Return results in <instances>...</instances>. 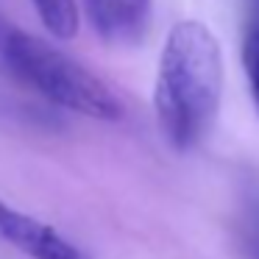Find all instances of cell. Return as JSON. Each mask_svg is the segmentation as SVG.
Here are the masks:
<instances>
[{
	"label": "cell",
	"instance_id": "6da1fadb",
	"mask_svg": "<svg viewBox=\"0 0 259 259\" xmlns=\"http://www.w3.org/2000/svg\"><path fill=\"white\" fill-rule=\"evenodd\" d=\"M223 98V53L214 34L198 20L170 28L159 56L153 87L156 123L167 145L179 153L206 140Z\"/></svg>",
	"mask_w": 259,
	"mask_h": 259
},
{
	"label": "cell",
	"instance_id": "7a4b0ae2",
	"mask_svg": "<svg viewBox=\"0 0 259 259\" xmlns=\"http://www.w3.org/2000/svg\"><path fill=\"white\" fill-rule=\"evenodd\" d=\"M0 67L17 84L48 103L92 120H120L123 101L103 78L87 70L62 48L17 28L0 14Z\"/></svg>",
	"mask_w": 259,
	"mask_h": 259
},
{
	"label": "cell",
	"instance_id": "3957f363",
	"mask_svg": "<svg viewBox=\"0 0 259 259\" xmlns=\"http://www.w3.org/2000/svg\"><path fill=\"white\" fill-rule=\"evenodd\" d=\"M0 240L31 259H87L81 248H75L53 226L9 206L3 198H0Z\"/></svg>",
	"mask_w": 259,
	"mask_h": 259
},
{
	"label": "cell",
	"instance_id": "277c9868",
	"mask_svg": "<svg viewBox=\"0 0 259 259\" xmlns=\"http://www.w3.org/2000/svg\"><path fill=\"white\" fill-rule=\"evenodd\" d=\"M92 31L112 48H134L148 36L153 0H81Z\"/></svg>",
	"mask_w": 259,
	"mask_h": 259
},
{
	"label": "cell",
	"instance_id": "5b68a950",
	"mask_svg": "<svg viewBox=\"0 0 259 259\" xmlns=\"http://www.w3.org/2000/svg\"><path fill=\"white\" fill-rule=\"evenodd\" d=\"M39 23L56 39H73L78 34V0H31Z\"/></svg>",
	"mask_w": 259,
	"mask_h": 259
},
{
	"label": "cell",
	"instance_id": "8992f818",
	"mask_svg": "<svg viewBox=\"0 0 259 259\" xmlns=\"http://www.w3.org/2000/svg\"><path fill=\"white\" fill-rule=\"evenodd\" d=\"M242 64H245V75L251 84L253 103L259 109V23H251L242 39Z\"/></svg>",
	"mask_w": 259,
	"mask_h": 259
}]
</instances>
